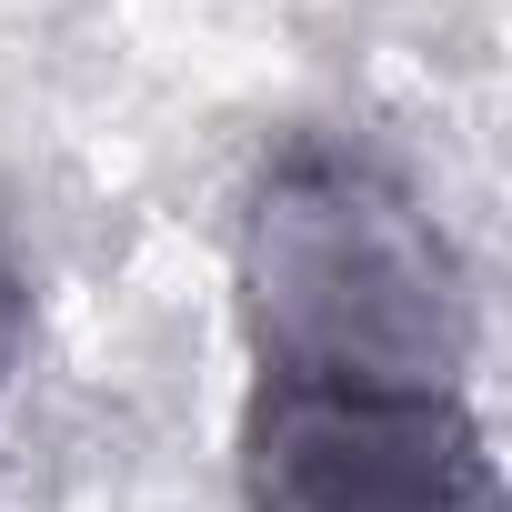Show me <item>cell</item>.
Here are the masks:
<instances>
[{"instance_id": "3957f363", "label": "cell", "mask_w": 512, "mask_h": 512, "mask_svg": "<svg viewBox=\"0 0 512 512\" xmlns=\"http://www.w3.org/2000/svg\"><path fill=\"white\" fill-rule=\"evenodd\" d=\"M11 342H21V282H11V251H0V372H11Z\"/></svg>"}, {"instance_id": "6da1fadb", "label": "cell", "mask_w": 512, "mask_h": 512, "mask_svg": "<svg viewBox=\"0 0 512 512\" xmlns=\"http://www.w3.org/2000/svg\"><path fill=\"white\" fill-rule=\"evenodd\" d=\"M241 322L262 382L462 392L472 302L432 211L362 151H282L241 211Z\"/></svg>"}, {"instance_id": "7a4b0ae2", "label": "cell", "mask_w": 512, "mask_h": 512, "mask_svg": "<svg viewBox=\"0 0 512 512\" xmlns=\"http://www.w3.org/2000/svg\"><path fill=\"white\" fill-rule=\"evenodd\" d=\"M251 512H502L462 392L262 382L241 422Z\"/></svg>"}]
</instances>
